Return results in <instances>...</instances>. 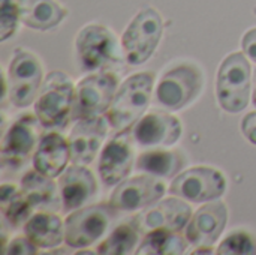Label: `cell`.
<instances>
[{"mask_svg":"<svg viewBox=\"0 0 256 255\" xmlns=\"http://www.w3.org/2000/svg\"><path fill=\"white\" fill-rule=\"evenodd\" d=\"M75 93L74 83L64 72H50L36 96L34 114L39 125L45 129H63L72 119Z\"/></svg>","mask_w":256,"mask_h":255,"instance_id":"obj_1","label":"cell"},{"mask_svg":"<svg viewBox=\"0 0 256 255\" xmlns=\"http://www.w3.org/2000/svg\"><path fill=\"white\" fill-rule=\"evenodd\" d=\"M153 84L154 75L152 72H138L123 81L106 110V120L111 128L126 131L142 117L152 99Z\"/></svg>","mask_w":256,"mask_h":255,"instance_id":"obj_2","label":"cell"},{"mask_svg":"<svg viewBox=\"0 0 256 255\" xmlns=\"http://www.w3.org/2000/svg\"><path fill=\"white\" fill-rule=\"evenodd\" d=\"M252 69L242 53H232L224 59L218 72L216 93L220 107L228 113L246 110L250 101Z\"/></svg>","mask_w":256,"mask_h":255,"instance_id":"obj_3","label":"cell"},{"mask_svg":"<svg viewBox=\"0 0 256 255\" xmlns=\"http://www.w3.org/2000/svg\"><path fill=\"white\" fill-rule=\"evenodd\" d=\"M202 86V71L195 65L182 63L162 75L156 86L154 101L168 111H178L198 98Z\"/></svg>","mask_w":256,"mask_h":255,"instance_id":"obj_4","label":"cell"},{"mask_svg":"<svg viewBox=\"0 0 256 255\" xmlns=\"http://www.w3.org/2000/svg\"><path fill=\"white\" fill-rule=\"evenodd\" d=\"M164 32L160 14L153 8L141 9L122 36V48L130 65L146 63L156 51Z\"/></svg>","mask_w":256,"mask_h":255,"instance_id":"obj_5","label":"cell"},{"mask_svg":"<svg viewBox=\"0 0 256 255\" xmlns=\"http://www.w3.org/2000/svg\"><path fill=\"white\" fill-rule=\"evenodd\" d=\"M75 45L82 71H105L122 63L117 38L110 29L100 24L82 27L76 36Z\"/></svg>","mask_w":256,"mask_h":255,"instance_id":"obj_6","label":"cell"},{"mask_svg":"<svg viewBox=\"0 0 256 255\" xmlns=\"http://www.w3.org/2000/svg\"><path fill=\"white\" fill-rule=\"evenodd\" d=\"M117 210L111 204H94L74 210L64 221V242L69 248H87L99 240L112 221Z\"/></svg>","mask_w":256,"mask_h":255,"instance_id":"obj_7","label":"cell"},{"mask_svg":"<svg viewBox=\"0 0 256 255\" xmlns=\"http://www.w3.org/2000/svg\"><path fill=\"white\" fill-rule=\"evenodd\" d=\"M9 101L18 108L32 105L42 86L40 60L28 51L16 50L8 69Z\"/></svg>","mask_w":256,"mask_h":255,"instance_id":"obj_8","label":"cell"},{"mask_svg":"<svg viewBox=\"0 0 256 255\" xmlns=\"http://www.w3.org/2000/svg\"><path fill=\"white\" fill-rule=\"evenodd\" d=\"M118 80L110 71H100L82 78L76 86L72 119H87L106 111L117 93Z\"/></svg>","mask_w":256,"mask_h":255,"instance_id":"obj_9","label":"cell"},{"mask_svg":"<svg viewBox=\"0 0 256 255\" xmlns=\"http://www.w3.org/2000/svg\"><path fill=\"white\" fill-rule=\"evenodd\" d=\"M226 189L225 176L210 167H195L177 174L170 186V194L192 203L219 200Z\"/></svg>","mask_w":256,"mask_h":255,"instance_id":"obj_10","label":"cell"},{"mask_svg":"<svg viewBox=\"0 0 256 255\" xmlns=\"http://www.w3.org/2000/svg\"><path fill=\"white\" fill-rule=\"evenodd\" d=\"M192 218V209L188 203L177 198H166L154 203V206L134 216L129 222L140 234H147L154 230L182 231L188 227Z\"/></svg>","mask_w":256,"mask_h":255,"instance_id":"obj_11","label":"cell"},{"mask_svg":"<svg viewBox=\"0 0 256 255\" xmlns=\"http://www.w3.org/2000/svg\"><path fill=\"white\" fill-rule=\"evenodd\" d=\"M165 194V185L156 176H136L124 179L110 197V204L117 212H135L158 203Z\"/></svg>","mask_w":256,"mask_h":255,"instance_id":"obj_12","label":"cell"},{"mask_svg":"<svg viewBox=\"0 0 256 255\" xmlns=\"http://www.w3.org/2000/svg\"><path fill=\"white\" fill-rule=\"evenodd\" d=\"M38 117L24 114L15 120L3 137L2 164L9 168H20L34 152L38 141Z\"/></svg>","mask_w":256,"mask_h":255,"instance_id":"obj_13","label":"cell"},{"mask_svg":"<svg viewBox=\"0 0 256 255\" xmlns=\"http://www.w3.org/2000/svg\"><path fill=\"white\" fill-rule=\"evenodd\" d=\"M182 134L180 120L162 111H152L142 116L130 131L132 140L142 147L172 146L180 140Z\"/></svg>","mask_w":256,"mask_h":255,"instance_id":"obj_14","label":"cell"},{"mask_svg":"<svg viewBox=\"0 0 256 255\" xmlns=\"http://www.w3.org/2000/svg\"><path fill=\"white\" fill-rule=\"evenodd\" d=\"M126 131H120V134L111 138L100 152L98 168L100 180L105 186L118 185L132 171L134 149Z\"/></svg>","mask_w":256,"mask_h":255,"instance_id":"obj_15","label":"cell"},{"mask_svg":"<svg viewBox=\"0 0 256 255\" xmlns=\"http://www.w3.org/2000/svg\"><path fill=\"white\" fill-rule=\"evenodd\" d=\"M226 222V206L222 201L213 200L194 213L186 227V239L194 246H212L222 236Z\"/></svg>","mask_w":256,"mask_h":255,"instance_id":"obj_16","label":"cell"},{"mask_svg":"<svg viewBox=\"0 0 256 255\" xmlns=\"http://www.w3.org/2000/svg\"><path fill=\"white\" fill-rule=\"evenodd\" d=\"M106 122L100 116L80 119L68 138L74 164L88 165L93 162L106 137Z\"/></svg>","mask_w":256,"mask_h":255,"instance_id":"obj_17","label":"cell"},{"mask_svg":"<svg viewBox=\"0 0 256 255\" xmlns=\"http://www.w3.org/2000/svg\"><path fill=\"white\" fill-rule=\"evenodd\" d=\"M60 198L64 212L81 209L98 194V183L86 165H72L60 174Z\"/></svg>","mask_w":256,"mask_h":255,"instance_id":"obj_18","label":"cell"},{"mask_svg":"<svg viewBox=\"0 0 256 255\" xmlns=\"http://www.w3.org/2000/svg\"><path fill=\"white\" fill-rule=\"evenodd\" d=\"M70 161L69 141L58 132H48L40 137L33 153V167L40 174L56 179Z\"/></svg>","mask_w":256,"mask_h":255,"instance_id":"obj_19","label":"cell"},{"mask_svg":"<svg viewBox=\"0 0 256 255\" xmlns=\"http://www.w3.org/2000/svg\"><path fill=\"white\" fill-rule=\"evenodd\" d=\"M18 12L24 26L42 32L58 26L68 14L56 0H18Z\"/></svg>","mask_w":256,"mask_h":255,"instance_id":"obj_20","label":"cell"},{"mask_svg":"<svg viewBox=\"0 0 256 255\" xmlns=\"http://www.w3.org/2000/svg\"><path fill=\"white\" fill-rule=\"evenodd\" d=\"M24 234L39 248H56L64 240V224L56 213H36L24 224Z\"/></svg>","mask_w":256,"mask_h":255,"instance_id":"obj_21","label":"cell"},{"mask_svg":"<svg viewBox=\"0 0 256 255\" xmlns=\"http://www.w3.org/2000/svg\"><path fill=\"white\" fill-rule=\"evenodd\" d=\"M184 164L183 155L177 150L153 149L146 150L138 156L136 170L156 177H172L182 171Z\"/></svg>","mask_w":256,"mask_h":255,"instance_id":"obj_22","label":"cell"},{"mask_svg":"<svg viewBox=\"0 0 256 255\" xmlns=\"http://www.w3.org/2000/svg\"><path fill=\"white\" fill-rule=\"evenodd\" d=\"M21 192L32 203L33 207L56 209L58 206L57 188L51 177L40 174L39 171H27L21 179Z\"/></svg>","mask_w":256,"mask_h":255,"instance_id":"obj_23","label":"cell"},{"mask_svg":"<svg viewBox=\"0 0 256 255\" xmlns=\"http://www.w3.org/2000/svg\"><path fill=\"white\" fill-rule=\"evenodd\" d=\"M188 248V239H184L178 231L171 230H154L146 234L138 255H180L184 254Z\"/></svg>","mask_w":256,"mask_h":255,"instance_id":"obj_24","label":"cell"},{"mask_svg":"<svg viewBox=\"0 0 256 255\" xmlns=\"http://www.w3.org/2000/svg\"><path fill=\"white\" fill-rule=\"evenodd\" d=\"M0 207L3 218L12 228L26 224L32 215V203L14 185H3L0 191Z\"/></svg>","mask_w":256,"mask_h":255,"instance_id":"obj_25","label":"cell"},{"mask_svg":"<svg viewBox=\"0 0 256 255\" xmlns=\"http://www.w3.org/2000/svg\"><path fill=\"white\" fill-rule=\"evenodd\" d=\"M140 233L130 224H122L98 246V254L102 255H126L132 254L136 248Z\"/></svg>","mask_w":256,"mask_h":255,"instance_id":"obj_26","label":"cell"},{"mask_svg":"<svg viewBox=\"0 0 256 255\" xmlns=\"http://www.w3.org/2000/svg\"><path fill=\"white\" fill-rule=\"evenodd\" d=\"M218 254L256 255V240L246 231H234L219 245Z\"/></svg>","mask_w":256,"mask_h":255,"instance_id":"obj_27","label":"cell"},{"mask_svg":"<svg viewBox=\"0 0 256 255\" xmlns=\"http://www.w3.org/2000/svg\"><path fill=\"white\" fill-rule=\"evenodd\" d=\"M20 21L18 0H2L0 2V41L4 42L15 35Z\"/></svg>","mask_w":256,"mask_h":255,"instance_id":"obj_28","label":"cell"},{"mask_svg":"<svg viewBox=\"0 0 256 255\" xmlns=\"http://www.w3.org/2000/svg\"><path fill=\"white\" fill-rule=\"evenodd\" d=\"M3 254L33 255L38 254V246L27 236L26 237H15V239L10 240L9 246H6Z\"/></svg>","mask_w":256,"mask_h":255,"instance_id":"obj_29","label":"cell"},{"mask_svg":"<svg viewBox=\"0 0 256 255\" xmlns=\"http://www.w3.org/2000/svg\"><path fill=\"white\" fill-rule=\"evenodd\" d=\"M242 131L244 137L256 146V111L248 113L242 120Z\"/></svg>","mask_w":256,"mask_h":255,"instance_id":"obj_30","label":"cell"},{"mask_svg":"<svg viewBox=\"0 0 256 255\" xmlns=\"http://www.w3.org/2000/svg\"><path fill=\"white\" fill-rule=\"evenodd\" d=\"M242 47L244 54L256 63V29H250L249 32H246L242 41Z\"/></svg>","mask_w":256,"mask_h":255,"instance_id":"obj_31","label":"cell"},{"mask_svg":"<svg viewBox=\"0 0 256 255\" xmlns=\"http://www.w3.org/2000/svg\"><path fill=\"white\" fill-rule=\"evenodd\" d=\"M204 246H201V249L194 251V254H213V249H202Z\"/></svg>","mask_w":256,"mask_h":255,"instance_id":"obj_32","label":"cell"},{"mask_svg":"<svg viewBox=\"0 0 256 255\" xmlns=\"http://www.w3.org/2000/svg\"><path fill=\"white\" fill-rule=\"evenodd\" d=\"M252 99H254V105L256 107V71L254 74V96H252Z\"/></svg>","mask_w":256,"mask_h":255,"instance_id":"obj_33","label":"cell"},{"mask_svg":"<svg viewBox=\"0 0 256 255\" xmlns=\"http://www.w3.org/2000/svg\"><path fill=\"white\" fill-rule=\"evenodd\" d=\"M255 15H256V8H255Z\"/></svg>","mask_w":256,"mask_h":255,"instance_id":"obj_34","label":"cell"}]
</instances>
